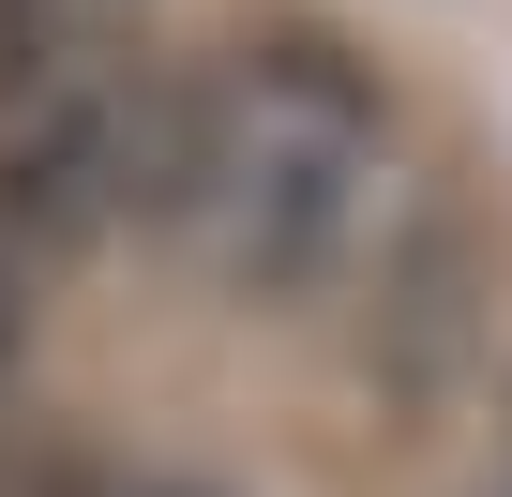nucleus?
I'll list each match as a JSON object with an SVG mask.
<instances>
[{"mask_svg": "<svg viewBox=\"0 0 512 497\" xmlns=\"http://www.w3.org/2000/svg\"><path fill=\"white\" fill-rule=\"evenodd\" d=\"M181 91H136L106 61H31L0 106V211L46 241H106L121 211H166Z\"/></svg>", "mask_w": 512, "mask_h": 497, "instance_id": "f03ea898", "label": "nucleus"}, {"mask_svg": "<svg viewBox=\"0 0 512 497\" xmlns=\"http://www.w3.org/2000/svg\"><path fill=\"white\" fill-rule=\"evenodd\" d=\"M0 497H211V482H166V467H16V482H0Z\"/></svg>", "mask_w": 512, "mask_h": 497, "instance_id": "7ed1b4c3", "label": "nucleus"}, {"mask_svg": "<svg viewBox=\"0 0 512 497\" xmlns=\"http://www.w3.org/2000/svg\"><path fill=\"white\" fill-rule=\"evenodd\" d=\"M0 362H16V272H0Z\"/></svg>", "mask_w": 512, "mask_h": 497, "instance_id": "20e7f679", "label": "nucleus"}, {"mask_svg": "<svg viewBox=\"0 0 512 497\" xmlns=\"http://www.w3.org/2000/svg\"><path fill=\"white\" fill-rule=\"evenodd\" d=\"M377 211V91L332 46H241L211 91H181L166 151V226L241 287V302H302Z\"/></svg>", "mask_w": 512, "mask_h": 497, "instance_id": "f257e3e1", "label": "nucleus"}]
</instances>
